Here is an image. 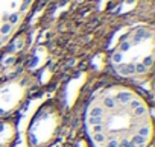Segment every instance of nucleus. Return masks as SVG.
Segmentation results:
<instances>
[{"instance_id":"nucleus-1","label":"nucleus","mask_w":155,"mask_h":147,"mask_svg":"<svg viewBox=\"0 0 155 147\" xmlns=\"http://www.w3.org/2000/svg\"><path fill=\"white\" fill-rule=\"evenodd\" d=\"M85 132L93 147H149L154 136L150 108L131 88L107 87L87 106Z\"/></svg>"},{"instance_id":"nucleus-2","label":"nucleus","mask_w":155,"mask_h":147,"mask_svg":"<svg viewBox=\"0 0 155 147\" xmlns=\"http://www.w3.org/2000/svg\"><path fill=\"white\" fill-rule=\"evenodd\" d=\"M154 59L155 30L150 24H140L119 39L111 52L109 64L120 77L139 79L152 71Z\"/></svg>"},{"instance_id":"nucleus-3","label":"nucleus","mask_w":155,"mask_h":147,"mask_svg":"<svg viewBox=\"0 0 155 147\" xmlns=\"http://www.w3.org/2000/svg\"><path fill=\"white\" fill-rule=\"evenodd\" d=\"M37 0H0V49L11 43Z\"/></svg>"},{"instance_id":"nucleus-4","label":"nucleus","mask_w":155,"mask_h":147,"mask_svg":"<svg viewBox=\"0 0 155 147\" xmlns=\"http://www.w3.org/2000/svg\"><path fill=\"white\" fill-rule=\"evenodd\" d=\"M61 117L53 105H44L40 108L29 126L28 141L30 147H47L55 140L59 129Z\"/></svg>"},{"instance_id":"nucleus-5","label":"nucleus","mask_w":155,"mask_h":147,"mask_svg":"<svg viewBox=\"0 0 155 147\" xmlns=\"http://www.w3.org/2000/svg\"><path fill=\"white\" fill-rule=\"evenodd\" d=\"M26 94H28V83L20 77L0 83V118H5L18 109Z\"/></svg>"},{"instance_id":"nucleus-6","label":"nucleus","mask_w":155,"mask_h":147,"mask_svg":"<svg viewBox=\"0 0 155 147\" xmlns=\"http://www.w3.org/2000/svg\"><path fill=\"white\" fill-rule=\"evenodd\" d=\"M17 129L15 124L6 120V121H0V147H9L15 140Z\"/></svg>"}]
</instances>
